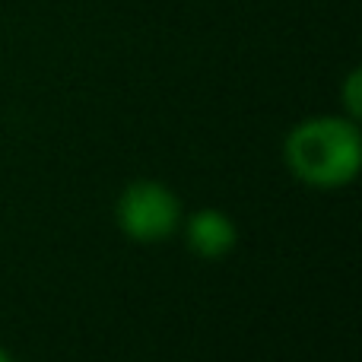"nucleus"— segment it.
Segmentation results:
<instances>
[{"label": "nucleus", "instance_id": "39448f33", "mask_svg": "<svg viewBox=\"0 0 362 362\" xmlns=\"http://www.w3.org/2000/svg\"><path fill=\"white\" fill-rule=\"evenodd\" d=\"M0 362H13V356H10V353H6V350H4V346H0Z\"/></svg>", "mask_w": 362, "mask_h": 362}, {"label": "nucleus", "instance_id": "f257e3e1", "mask_svg": "<svg viewBox=\"0 0 362 362\" xmlns=\"http://www.w3.org/2000/svg\"><path fill=\"white\" fill-rule=\"evenodd\" d=\"M286 165L308 187H344L359 175L362 137L353 118H308L286 137Z\"/></svg>", "mask_w": 362, "mask_h": 362}, {"label": "nucleus", "instance_id": "f03ea898", "mask_svg": "<svg viewBox=\"0 0 362 362\" xmlns=\"http://www.w3.org/2000/svg\"><path fill=\"white\" fill-rule=\"evenodd\" d=\"M118 226L140 245L163 242L181 226V204L159 181H134L118 197Z\"/></svg>", "mask_w": 362, "mask_h": 362}, {"label": "nucleus", "instance_id": "20e7f679", "mask_svg": "<svg viewBox=\"0 0 362 362\" xmlns=\"http://www.w3.org/2000/svg\"><path fill=\"white\" fill-rule=\"evenodd\" d=\"M344 105H346V115L353 121H359V115H362V74L359 70H353L344 83Z\"/></svg>", "mask_w": 362, "mask_h": 362}, {"label": "nucleus", "instance_id": "7ed1b4c3", "mask_svg": "<svg viewBox=\"0 0 362 362\" xmlns=\"http://www.w3.org/2000/svg\"><path fill=\"white\" fill-rule=\"evenodd\" d=\"M187 248L204 261H219L238 242V229L223 210H197L185 223Z\"/></svg>", "mask_w": 362, "mask_h": 362}]
</instances>
